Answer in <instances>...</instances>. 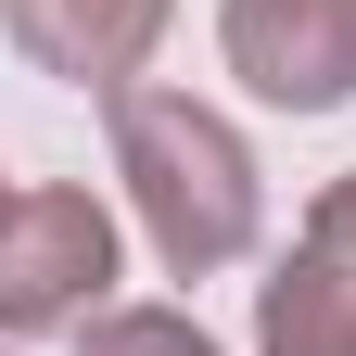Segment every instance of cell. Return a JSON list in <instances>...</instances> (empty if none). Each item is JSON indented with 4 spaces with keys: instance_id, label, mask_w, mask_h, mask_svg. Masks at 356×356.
I'll return each instance as SVG.
<instances>
[{
    "instance_id": "6da1fadb",
    "label": "cell",
    "mask_w": 356,
    "mask_h": 356,
    "mask_svg": "<svg viewBox=\"0 0 356 356\" xmlns=\"http://www.w3.org/2000/svg\"><path fill=\"white\" fill-rule=\"evenodd\" d=\"M115 178H127V216L165 280H216L267 242V165L254 140L191 89H115Z\"/></svg>"
},
{
    "instance_id": "7a4b0ae2",
    "label": "cell",
    "mask_w": 356,
    "mask_h": 356,
    "mask_svg": "<svg viewBox=\"0 0 356 356\" xmlns=\"http://www.w3.org/2000/svg\"><path fill=\"white\" fill-rule=\"evenodd\" d=\"M115 305V216L76 178H13L0 191V343L89 331Z\"/></svg>"
},
{
    "instance_id": "3957f363",
    "label": "cell",
    "mask_w": 356,
    "mask_h": 356,
    "mask_svg": "<svg viewBox=\"0 0 356 356\" xmlns=\"http://www.w3.org/2000/svg\"><path fill=\"white\" fill-rule=\"evenodd\" d=\"M216 51L267 115L356 102V0H216Z\"/></svg>"
},
{
    "instance_id": "277c9868",
    "label": "cell",
    "mask_w": 356,
    "mask_h": 356,
    "mask_svg": "<svg viewBox=\"0 0 356 356\" xmlns=\"http://www.w3.org/2000/svg\"><path fill=\"white\" fill-rule=\"evenodd\" d=\"M254 356H356V165L305 204L293 254L254 280Z\"/></svg>"
},
{
    "instance_id": "5b68a950",
    "label": "cell",
    "mask_w": 356,
    "mask_h": 356,
    "mask_svg": "<svg viewBox=\"0 0 356 356\" xmlns=\"http://www.w3.org/2000/svg\"><path fill=\"white\" fill-rule=\"evenodd\" d=\"M0 26H13V51H26L38 76L115 102V89H140V64L165 51L178 0H0Z\"/></svg>"
},
{
    "instance_id": "8992f818",
    "label": "cell",
    "mask_w": 356,
    "mask_h": 356,
    "mask_svg": "<svg viewBox=\"0 0 356 356\" xmlns=\"http://www.w3.org/2000/svg\"><path fill=\"white\" fill-rule=\"evenodd\" d=\"M76 356H216V331L191 305H102V318L76 331Z\"/></svg>"
}]
</instances>
